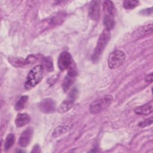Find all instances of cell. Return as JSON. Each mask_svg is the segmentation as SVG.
<instances>
[{"label": "cell", "mask_w": 153, "mask_h": 153, "mask_svg": "<svg viewBox=\"0 0 153 153\" xmlns=\"http://www.w3.org/2000/svg\"><path fill=\"white\" fill-rule=\"evenodd\" d=\"M8 60L10 63L15 67L26 68L35 63L37 60V57L35 55L30 54L26 59H23L21 57H10Z\"/></svg>", "instance_id": "5"}, {"label": "cell", "mask_w": 153, "mask_h": 153, "mask_svg": "<svg viewBox=\"0 0 153 153\" xmlns=\"http://www.w3.org/2000/svg\"><path fill=\"white\" fill-rule=\"evenodd\" d=\"M29 97L26 95L22 96L17 101L15 105V109L16 111H21L23 109L27 102Z\"/></svg>", "instance_id": "18"}, {"label": "cell", "mask_w": 153, "mask_h": 153, "mask_svg": "<svg viewBox=\"0 0 153 153\" xmlns=\"http://www.w3.org/2000/svg\"><path fill=\"white\" fill-rule=\"evenodd\" d=\"M15 142V136L14 134L13 133H10L7 135L5 141V144H4V149L5 151H8L11 148V147L13 145L14 143Z\"/></svg>", "instance_id": "19"}, {"label": "cell", "mask_w": 153, "mask_h": 153, "mask_svg": "<svg viewBox=\"0 0 153 153\" xmlns=\"http://www.w3.org/2000/svg\"><path fill=\"white\" fill-rule=\"evenodd\" d=\"M44 74V66L42 65L33 67L29 72L25 84L26 89H30L41 81Z\"/></svg>", "instance_id": "1"}, {"label": "cell", "mask_w": 153, "mask_h": 153, "mask_svg": "<svg viewBox=\"0 0 153 153\" xmlns=\"http://www.w3.org/2000/svg\"><path fill=\"white\" fill-rule=\"evenodd\" d=\"M153 110V102L152 100L149 102L139 106L134 109L136 114L139 115H146L151 114Z\"/></svg>", "instance_id": "14"}, {"label": "cell", "mask_w": 153, "mask_h": 153, "mask_svg": "<svg viewBox=\"0 0 153 153\" xmlns=\"http://www.w3.org/2000/svg\"><path fill=\"white\" fill-rule=\"evenodd\" d=\"M72 126L73 124L71 121L65 122L54 129L52 133V136L54 137H58L69 131L72 128Z\"/></svg>", "instance_id": "13"}, {"label": "cell", "mask_w": 153, "mask_h": 153, "mask_svg": "<svg viewBox=\"0 0 153 153\" xmlns=\"http://www.w3.org/2000/svg\"><path fill=\"white\" fill-rule=\"evenodd\" d=\"M111 38V34L109 31L105 29L100 34L99 38L97 41V45L94 50L91 59L93 62H96L103 53L108 42H109Z\"/></svg>", "instance_id": "2"}, {"label": "cell", "mask_w": 153, "mask_h": 153, "mask_svg": "<svg viewBox=\"0 0 153 153\" xmlns=\"http://www.w3.org/2000/svg\"><path fill=\"white\" fill-rule=\"evenodd\" d=\"M33 135V130L30 127L27 128L22 133L19 140V143L22 147H26L30 142Z\"/></svg>", "instance_id": "11"}, {"label": "cell", "mask_w": 153, "mask_h": 153, "mask_svg": "<svg viewBox=\"0 0 153 153\" xmlns=\"http://www.w3.org/2000/svg\"><path fill=\"white\" fill-rule=\"evenodd\" d=\"M152 123V117H151L150 118L146 119L145 120H143L138 123V126L140 127H145L148 126H150Z\"/></svg>", "instance_id": "22"}, {"label": "cell", "mask_w": 153, "mask_h": 153, "mask_svg": "<svg viewBox=\"0 0 153 153\" xmlns=\"http://www.w3.org/2000/svg\"><path fill=\"white\" fill-rule=\"evenodd\" d=\"M57 65L60 71L69 69L72 65V58L71 54L67 51L61 53L58 57Z\"/></svg>", "instance_id": "7"}, {"label": "cell", "mask_w": 153, "mask_h": 153, "mask_svg": "<svg viewBox=\"0 0 153 153\" xmlns=\"http://www.w3.org/2000/svg\"><path fill=\"white\" fill-rule=\"evenodd\" d=\"M123 7L126 9H133L139 4V1L136 0H125L123 2Z\"/></svg>", "instance_id": "20"}, {"label": "cell", "mask_w": 153, "mask_h": 153, "mask_svg": "<svg viewBox=\"0 0 153 153\" xmlns=\"http://www.w3.org/2000/svg\"><path fill=\"white\" fill-rule=\"evenodd\" d=\"M152 33V25L149 24L140 27L137 29L132 34V36L136 38H140L151 35Z\"/></svg>", "instance_id": "12"}, {"label": "cell", "mask_w": 153, "mask_h": 153, "mask_svg": "<svg viewBox=\"0 0 153 153\" xmlns=\"http://www.w3.org/2000/svg\"><path fill=\"white\" fill-rule=\"evenodd\" d=\"M43 63L45 65V66L48 69V70H52L53 69V62L51 59L48 57H44L43 59Z\"/></svg>", "instance_id": "21"}, {"label": "cell", "mask_w": 153, "mask_h": 153, "mask_svg": "<svg viewBox=\"0 0 153 153\" xmlns=\"http://www.w3.org/2000/svg\"><path fill=\"white\" fill-rule=\"evenodd\" d=\"M78 94V90L76 88H74L69 93L68 97L60 105L59 107V112L60 113H64L71 109L73 106Z\"/></svg>", "instance_id": "6"}, {"label": "cell", "mask_w": 153, "mask_h": 153, "mask_svg": "<svg viewBox=\"0 0 153 153\" xmlns=\"http://www.w3.org/2000/svg\"><path fill=\"white\" fill-rule=\"evenodd\" d=\"M145 81L146 82L151 83L152 82V73L151 72L148 75H147L145 78Z\"/></svg>", "instance_id": "23"}, {"label": "cell", "mask_w": 153, "mask_h": 153, "mask_svg": "<svg viewBox=\"0 0 153 153\" xmlns=\"http://www.w3.org/2000/svg\"><path fill=\"white\" fill-rule=\"evenodd\" d=\"M76 75H77L76 71L74 67H72V65L69 68L68 74L66 75L65 78H64V80L62 83L63 90L65 92L68 91L69 88L71 87V86L73 84V83L74 82L76 79Z\"/></svg>", "instance_id": "8"}, {"label": "cell", "mask_w": 153, "mask_h": 153, "mask_svg": "<svg viewBox=\"0 0 153 153\" xmlns=\"http://www.w3.org/2000/svg\"><path fill=\"white\" fill-rule=\"evenodd\" d=\"M112 99L111 95H106L95 100L90 105V112L93 114H96L103 111L110 106Z\"/></svg>", "instance_id": "3"}, {"label": "cell", "mask_w": 153, "mask_h": 153, "mask_svg": "<svg viewBox=\"0 0 153 153\" xmlns=\"http://www.w3.org/2000/svg\"><path fill=\"white\" fill-rule=\"evenodd\" d=\"M103 8L105 14H110L112 16L115 15L116 8L113 3L111 1H105L103 2Z\"/></svg>", "instance_id": "17"}, {"label": "cell", "mask_w": 153, "mask_h": 153, "mask_svg": "<svg viewBox=\"0 0 153 153\" xmlns=\"http://www.w3.org/2000/svg\"><path fill=\"white\" fill-rule=\"evenodd\" d=\"M114 16L110 14H104L103 17V25L105 27V29L106 30L110 31L111 29H113L115 25V20H114Z\"/></svg>", "instance_id": "16"}, {"label": "cell", "mask_w": 153, "mask_h": 153, "mask_svg": "<svg viewBox=\"0 0 153 153\" xmlns=\"http://www.w3.org/2000/svg\"><path fill=\"white\" fill-rule=\"evenodd\" d=\"M126 54L121 50L112 52L108 59V65L110 69H114L120 67L126 60Z\"/></svg>", "instance_id": "4"}, {"label": "cell", "mask_w": 153, "mask_h": 153, "mask_svg": "<svg viewBox=\"0 0 153 153\" xmlns=\"http://www.w3.org/2000/svg\"><path fill=\"white\" fill-rule=\"evenodd\" d=\"M39 109L44 113H52L56 109V103L51 98H46L39 103Z\"/></svg>", "instance_id": "9"}, {"label": "cell", "mask_w": 153, "mask_h": 153, "mask_svg": "<svg viewBox=\"0 0 153 153\" xmlns=\"http://www.w3.org/2000/svg\"><path fill=\"white\" fill-rule=\"evenodd\" d=\"M100 14V1H92L88 7V16L93 20H98Z\"/></svg>", "instance_id": "10"}, {"label": "cell", "mask_w": 153, "mask_h": 153, "mask_svg": "<svg viewBox=\"0 0 153 153\" xmlns=\"http://www.w3.org/2000/svg\"><path fill=\"white\" fill-rule=\"evenodd\" d=\"M30 121V117L26 113H19L17 114L15 124L17 127H22L27 124Z\"/></svg>", "instance_id": "15"}]
</instances>
